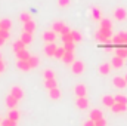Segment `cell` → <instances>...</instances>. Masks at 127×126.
<instances>
[{
  "label": "cell",
  "mask_w": 127,
  "mask_h": 126,
  "mask_svg": "<svg viewBox=\"0 0 127 126\" xmlns=\"http://www.w3.org/2000/svg\"><path fill=\"white\" fill-rule=\"evenodd\" d=\"M95 37H96V40L100 42V43H108V42L112 40V30L111 28H102V27H99V30L96 31Z\"/></svg>",
  "instance_id": "obj_1"
},
{
  "label": "cell",
  "mask_w": 127,
  "mask_h": 126,
  "mask_svg": "<svg viewBox=\"0 0 127 126\" xmlns=\"http://www.w3.org/2000/svg\"><path fill=\"white\" fill-rule=\"evenodd\" d=\"M52 30H53L55 33H58V34H61V36H64V34H69V33H71V28H69L66 24L61 22V21H56V22H53V25H52Z\"/></svg>",
  "instance_id": "obj_2"
},
{
  "label": "cell",
  "mask_w": 127,
  "mask_h": 126,
  "mask_svg": "<svg viewBox=\"0 0 127 126\" xmlns=\"http://www.w3.org/2000/svg\"><path fill=\"white\" fill-rule=\"evenodd\" d=\"M115 46H123L127 45V31H121L115 36H112V40H111Z\"/></svg>",
  "instance_id": "obj_3"
},
{
  "label": "cell",
  "mask_w": 127,
  "mask_h": 126,
  "mask_svg": "<svg viewBox=\"0 0 127 126\" xmlns=\"http://www.w3.org/2000/svg\"><path fill=\"white\" fill-rule=\"evenodd\" d=\"M71 70H72V73L75 76L83 74V71H84V63L83 61H74V63L71 64Z\"/></svg>",
  "instance_id": "obj_4"
},
{
  "label": "cell",
  "mask_w": 127,
  "mask_h": 126,
  "mask_svg": "<svg viewBox=\"0 0 127 126\" xmlns=\"http://www.w3.org/2000/svg\"><path fill=\"white\" fill-rule=\"evenodd\" d=\"M114 18L117 21H126L127 19V10L124 7H117L114 12Z\"/></svg>",
  "instance_id": "obj_5"
},
{
  "label": "cell",
  "mask_w": 127,
  "mask_h": 126,
  "mask_svg": "<svg viewBox=\"0 0 127 126\" xmlns=\"http://www.w3.org/2000/svg\"><path fill=\"white\" fill-rule=\"evenodd\" d=\"M43 40H44L46 43H55V40H56V33L53 31V30L44 31L43 33Z\"/></svg>",
  "instance_id": "obj_6"
},
{
  "label": "cell",
  "mask_w": 127,
  "mask_h": 126,
  "mask_svg": "<svg viewBox=\"0 0 127 126\" xmlns=\"http://www.w3.org/2000/svg\"><path fill=\"white\" fill-rule=\"evenodd\" d=\"M112 83H114V86L118 88V89H124L127 86L126 79H124V77H120V76H115V77L112 79Z\"/></svg>",
  "instance_id": "obj_7"
},
{
  "label": "cell",
  "mask_w": 127,
  "mask_h": 126,
  "mask_svg": "<svg viewBox=\"0 0 127 126\" xmlns=\"http://www.w3.org/2000/svg\"><path fill=\"white\" fill-rule=\"evenodd\" d=\"M56 49H58V46L55 45V43H47L46 46H44V54L47 55V57H55V52H56Z\"/></svg>",
  "instance_id": "obj_8"
},
{
  "label": "cell",
  "mask_w": 127,
  "mask_h": 126,
  "mask_svg": "<svg viewBox=\"0 0 127 126\" xmlns=\"http://www.w3.org/2000/svg\"><path fill=\"white\" fill-rule=\"evenodd\" d=\"M75 105H77L80 110H86V108L89 107V99H87L86 96H80V98H77Z\"/></svg>",
  "instance_id": "obj_9"
},
{
  "label": "cell",
  "mask_w": 127,
  "mask_h": 126,
  "mask_svg": "<svg viewBox=\"0 0 127 126\" xmlns=\"http://www.w3.org/2000/svg\"><path fill=\"white\" fill-rule=\"evenodd\" d=\"M16 104H18V99L13 96V95H7V98H6V107L9 108V110H13V108H16Z\"/></svg>",
  "instance_id": "obj_10"
},
{
  "label": "cell",
  "mask_w": 127,
  "mask_h": 126,
  "mask_svg": "<svg viewBox=\"0 0 127 126\" xmlns=\"http://www.w3.org/2000/svg\"><path fill=\"white\" fill-rule=\"evenodd\" d=\"M74 92L77 95V98H80V96H86V95H87V89H86V86H84L83 83H78V85L74 88Z\"/></svg>",
  "instance_id": "obj_11"
},
{
  "label": "cell",
  "mask_w": 127,
  "mask_h": 126,
  "mask_svg": "<svg viewBox=\"0 0 127 126\" xmlns=\"http://www.w3.org/2000/svg\"><path fill=\"white\" fill-rule=\"evenodd\" d=\"M16 67H18V70H21V71H30V70H31V65H30V63H28L27 60H18Z\"/></svg>",
  "instance_id": "obj_12"
},
{
  "label": "cell",
  "mask_w": 127,
  "mask_h": 126,
  "mask_svg": "<svg viewBox=\"0 0 127 126\" xmlns=\"http://www.w3.org/2000/svg\"><path fill=\"white\" fill-rule=\"evenodd\" d=\"M10 95H13V96L19 101V99L24 98V91H22V88H19V86H13V88L10 89Z\"/></svg>",
  "instance_id": "obj_13"
},
{
  "label": "cell",
  "mask_w": 127,
  "mask_h": 126,
  "mask_svg": "<svg viewBox=\"0 0 127 126\" xmlns=\"http://www.w3.org/2000/svg\"><path fill=\"white\" fill-rule=\"evenodd\" d=\"M115 55L126 60L127 58V45H123V46H117L115 48Z\"/></svg>",
  "instance_id": "obj_14"
},
{
  "label": "cell",
  "mask_w": 127,
  "mask_h": 126,
  "mask_svg": "<svg viewBox=\"0 0 127 126\" xmlns=\"http://www.w3.org/2000/svg\"><path fill=\"white\" fill-rule=\"evenodd\" d=\"M62 61L66 65H69V64H72L75 60H74V52H69V51H65V54H64L62 57Z\"/></svg>",
  "instance_id": "obj_15"
},
{
  "label": "cell",
  "mask_w": 127,
  "mask_h": 126,
  "mask_svg": "<svg viewBox=\"0 0 127 126\" xmlns=\"http://www.w3.org/2000/svg\"><path fill=\"white\" fill-rule=\"evenodd\" d=\"M111 64L109 63H103L99 65V74H102V76H106V74H109V71H111Z\"/></svg>",
  "instance_id": "obj_16"
},
{
  "label": "cell",
  "mask_w": 127,
  "mask_h": 126,
  "mask_svg": "<svg viewBox=\"0 0 127 126\" xmlns=\"http://www.w3.org/2000/svg\"><path fill=\"white\" fill-rule=\"evenodd\" d=\"M102 102H103L105 107H109V108H111V107L115 104V98L111 96V95H105V96L102 98Z\"/></svg>",
  "instance_id": "obj_17"
},
{
  "label": "cell",
  "mask_w": 127,
  "mask_h": 126,
  "mask_svg": "<svg viewBox=\"0 0 127 126\" xmlns=\"http://www.w3.org/2000/svg\"><path fill=\"white\" fill-rule=\"evenodd\" d=\"M111 65H112L114 68H121V67L124 65V60L115 55V57H114V58L111 60Z\"/></svg>",
  "instance_id": "obj_18"
},
{
  "label": "cell",
  "mask_w": 127,
  "mask_h": 126,
  "mask_svg": "<svg viewBox=\"0 0 127 126\" xmlns=\"http://www.w3.org/2000/svg\"><path fill=\"white\" fill-rule=\"evenodd\" d=\"M49 96L52 98V99H61V96H62V92H61V89L59 88H53V89H50L49 91Z\"/></svg>",
  "instance_id": "obj_19"
},
{
  "label": "cell",
  "mask_w": 127,
  "mask_h": 126,
  "mask_svg": "<svg viewBox=\"0 0 127 126\" xmlns=\"http://www.w3.org/2000/svg\"><path fill=\"white\" fill-rule=\"evenodd\" d=\"M111 110H112L114 113H124L127 110V104H118V102H115V104L111 107Z\"/></svg>",
  "instance_id": "obj_20"
},
{
  "label": "cell",
  "mask_w": 127,
  "mask_h": 126,
  "mask_svg": "<svg viewBox=\"0 0 127 126\" xmlns=\"http://www.w3.org/2000/svg\"><path fill=\"white\" fill-rule=\"evenodd\" d=\"M24 45H28V43H31L32 42V34L31 33H27V31H24L22 34H21V39H19Z\"/></svg>",
  "instance_id": "obj_21"
},
{
  "label": "cell",
  "mask_w": 127,
  "mask_h": 126,
  "mask_svg": "<svg viewBox=\"0 0 127 126\" xmlns=\"http://www.w3.org/2000/svg\"><path fill=\"white\" fill-rule=\"evenodd\" d=\"M103 117V114H102V111L99 110V108H95V110H92L90 111V119L96 122V120H99V119H102Z\"/></svg>",
  "instance_id": "obj_22"
},
{
  "label": "cell",
  "mask_w": 127,
  "mask_h": 126,
  "mask_svg": "<svg viewBox=\"0 0 127 126\" xmlns=\"http://www.w3.org/2000/svg\"><path fill=\"white\" fill-rule=\"evenodd\" d=\"M15 54H16V58H18V60H27V61H28L30 57H31V55L28 54V51H25V49H21V51H18V52H15Z\"/></svg>",
  "instance_id": "obj_23"
},
{
  "label": "cell",
  "mask_w": 127,
  "mask_h": 126,
  "mask_svg": "<svg viewBox=\"0 0 127 126\" xmlns=\"http://www.w3.org/2000/svg\"><path fill=\"white\" fill-rule=\"evenodd\" d=\"M24 31H27V33H34L35 31V22H34V21H28V22H25V24H24Z\"/></svg>",
  "instance_id": "obj_24"
},
{
  "label": "cell",
  "mask_w": 127,
  "mask_h": 126,
  "mask_svg": "<svg viewBox=\"0 0 127 126\" xmlns=\"http://www.w3.org/2000/svg\"><path fill=\"white\" fill-rule=\"evenodd\" d=\"M10 28H12V21H10V19H1V21H0V30H7V31H10Z\"/></svg>",
  "instance_id": "obj_25"
},
{
  "label": "cell",
  "mask_w": 127,
  "mask_h": 126,
  "mask_svg": "<svg viewBox=\"0 0 127 126\" xmlns=\"http://www.w3.org/2000/svg\"><path fill=\"white\" fill-rule=\"evenodd\" d=\"M7 119H10V120H13V122H18L19 120V111L18 110H9V113H7Z\"/></svg>",
  "instance_id": "obj_26"
},
{
  "label": "cell",
  "mask_w": 127,
  "mask_h": 126,
  "mask_svg": "<svg viewBox=\"0 0 127 126\" xmlns=\"http://www.w3.org/2000/svg\"><path fill=\"white\" fill-rule=\"evenodd\" d=\"M44 86H46V89H53V88H58V82H56V79H49V80H44Z\"/></svg>",
  "instance_id": "obj_27"
},
{
  "label": "cell",
  "mask_w": 127,
  "mask_h": 126,
  "mask_svg": "<svg viewBox=\"0 0 127 126\" xmlns=\"http://www.w3.org/2000/svg\"><path fill=\"white\" fill-rule=\"evenodd\" d=\"M92 18L95 21H100L102 19V12L99 7H92Z\"/></svg>",
  "instance_id": "obj_28"
},
{
  "label": "cell",
  "mask_w": 127,
  "mask_h": 126,
  "mask_svg": "<svg viewBox=\"0 0 127 126\" xmlns=\"http://www.w3.org/2000/svg\"><path fill=\"white\" fill-rule=\"evenodd\" d=\"M28 63L31 65V68H37V67L40 65V58H38L37 55H31L30 60H28Z\"/></svg>",
  "instance_id": "obj_29"
},
{
  "label": "cell",
  "mask_w": 127,
  "mask_h": 126,
  "mask_svg": "<svg viewBox=\"0 0 127 126\" xmlns=\"http://www.w3.org/2000/svg\"><path fill=\"white\" fill-rule=\"evenodd\" d=\"M43 77H44V80H49V79H55V71H53L52 68H46V70L43 71Z\"/></svg>",
  "instance_id": "obj_30"
},
{
  "label": "cell",
  "mask_w": 127,
  "mask_h": 126,
  "mask_svg": "<svg viewBox=\"0 0 127 126\" xmlns=\"http://www.w3.org/2000/svg\"><path fill=\"white\" fill-rule=\"evenodd\" d=\"M71 37H72L74 43H78V42H81V40H83V36H81L78 31H75V30H71Z\"/></svg>",
  "instance_id": "obj_31"
},
{
  "label": "cell",
  "mask_w": 127,
  "mask_h": 126,
  "mask_svg": "<svg viewBox=\"0 0 127 126\" xmlns=\"http://www.w3.org/2000/svg\"><path fill=\"white\" fill-rule=\"evenodd\" d=\"M100 27H102V28H111V30H112V22H111V19L102 18V19H100Z\"/></svg>",
  "instance_id": "obj_32"
},
{
  "label": "cell",
  "mask_w": 127,
  "mask_h": 126,
  "mask_svg": "<svg viewBox=\"0 0 127 126\" xmlns=\"http://www.w3.org/2000/svg\"><path fill=\"white\" fill-rule=\"evenodd\" d=\"M19 21H21L22 24H25V22L31 21V15H30L28 12H24V13H21V15H19Z\"/></svg>",
  "instance_id": "obj_33"
},
{
  "label": "cell",
  "mask_w": 127,
  "mask_h": 126,
  "mask_svg": "<svg viewBox=\"0 0 127 126\" xmlns=\"http://www.w3.org/2000/svg\"><path fill=\"white\" fill-rule=\"evenodd\" d=\"M21 49H25V45H24L21 40H16V42L13 43V51L18 52V51H21Z\"/></svg>",
  "instance_id": "obj_34"
},
{
  "label": "cell",
  "mask_w": 127,
  "mask_h": 126,
  "mask_svg": "<svg viewBox=\"0 0 127 126\" xmlns=\"http://www.w3.org/2000/svg\"><path fill=\"white\" fill-rule=\"evenodd\" d=\"M115 98V102H118V104H127V96L126 95H115L114 96Z\"/></svg>",
  "instance_id": "obj_35"
},
{
  "label": "cell",
  "mask_w": 127,
  "mask_h": 126,
  "mask_svg": "<svg viewBox=\"0 0 127 126\" xmlns=\"http://www.w3.org/2000/svg\"><path fill=\"white\" fill-rule=\"evenodd\" d=\"M64 48H65V51L74 52V49H75V43H74V42H68V43H64Z\"/></svg>",
  "instance_id": "obj_36"
},
{
  "label": "cell",
  "mask_w": 127,
  "mask_h": 126,
  "mask_svg": "<svg viewBox=\"0 0 127 126\" xmlns=\"http://www.w3.org/2000/svg\"><path fill=\"white\" fill-rule=\"evenodd\" d=\"M64 54H65V48H58L56 49V52H55V58H58V60H62V57H64Z\"/></svg>",
  "instance_id": "obj_37"
},
{
  "label": "cell",
  "mask_w": 127,
  "mask_h": 126,
  "mask_svg": "<svg viewBox=\"0 0 127 126\" xmlns=\"http://www.w3.org/2000/svg\"><path fill=\"white\" fill-rule=\"evenodd\" d=\"M1 126H16V122H13L10 119H4V120H1Z\"/></svg>",
  "instance_id": "obj_38"
},
{
  "label": "cell",
  "mask_w": 127,
  "mask_h": 126,
  "mask_svg": "<svg viewBox=\"0 0 127 126\" xmlns=\"http://www.w3.org/2000/svg\"><path fill=\"white\" fill-rule=\"evenodd\" d=\"M61 40H62L64 43H68V42H74V40H72V37H71V33H69V34H64V36H61Z\"/></svg>",
  "instance_id": "obj_39"
},
{
  "label": "cell",
  "mask_w": 127,
  "mask_h": 126,
  "mask_svg": "<svg viewBox=\"0 0 127 126\" xmlns=\"http://www.w3.org/2000/svg\"><path fill=\"white\" fill-rule=\"evenodd\" d=\"M69 3H71V0H58L59 7H66V6H69Z\"/></svg>",
  "instance_id": "obj_40"
},
{
  "label": "cell",
  "mask_w": 127,
  "mask_h": 126,
  "mask_svg": "<svg viewBox=\"0 0 127 126\" xmlns=\"http://www.w3.org/2000/svg\"><path fill=\"white\" fill-rule=\"evenodd\" d=\"M9 34H10V31H7V30H0V37H3V39H9Z\"/></svg>",
  "instance_id": "obj_41"
},
{
  "label": "cell",
  "mask_w": 127,
  "mask_h": 126,
  "mask_svg": "<svg viewBox=\"0 0 127 126\" xmlns=\"http://www.w3.org/2000/svg\"><path fill=\"white\" fill-rule=\"evenodd\" d=\"M95 126H106V120L102 117V119H99V120L95 122Z\"/></svg>",
  "instance_id": "obj_42"
},
{
  "label": "cell",
  "mask_w": 127,
  "mask_h": 126,
  "mask_svg": "<svg viewBox=\"0 0 127 126\" xmlns=\"http://www.w3.org/2000/svg\"><path fill=\"white\" fill-rule=\"evenodd\" d=\"M83 126H95V122H93L92 119H89L87 122H84V125H83Z\"/></svg>",
  "instance_id": "obj_43"
},
{
  "label": "cell",
  "mask_w": 127,
  "mask_h": 126,
  "mask_svg": "<svg viewBox=\"0 0 127 126\" xmlns=\"http://www.w3.org/2000/svg\"><path fill=\"white\" fill-rule=\"evenodd\" d=\"M4 68H6V65H4V63H3V60H0V74L4 71Z\"/></svg>",
  "instance_id": "obj_44"
},
{
  "label": "cell",
  "mask_w": 127,
  "mask_h": 126,
  "mask_svg": "<svg viewBox=\"0 0 127 126\" xmlns=\"http://www.w3.org/2000/svg\"><path fill=\"white\" fill-rule=\"evenodd\" d=\"M4 42H6V39H3V37H0V46H3V45H4Z\"/></svg>",
  "instance_id": "obj_45"
},
{
  "label": "cell",
  "mask_w": 127,
  "mask_h": 126,
  "mask_svg": "<svg viewBox=\"0 0 127 126\" xmlns=\"http://www.w3.org/2000/svg\"><path fill=\"white\" fill-rule=\"evenodd\" d=\"M124 79H126V82H127V74H126V76H124Z\"/></svg>",
  "instance_id": "obj_46"
},
{
  "label": "cell",
  "mask_w": 127,
  "mask_h": 126,
  "mask_svg": "<svg viewBox=\"0 0 127 126\" xmlns=\"http://www.w3.org/2000/svg\"><path fill=\"white\" fill-rule=\"evenodd\" d=\"M0 123H1V117H0Z\"/></svg>",
  "instance_id": "obj_47"
},
{
  "label": "cell",
  "mask_w": 127,
  "mask_h": 126,
  "mask_svg": "<svg viewBox=\"0 0 127 126\" xmlns=\"http://www.w3.org/2000/svg\"><path fill=\"white\" fill-rule=\"evenodd\" d=\"M0 60H1V55H0Z\"/></svg>",
  "instance_id": "obj_48"
}]
</instances>
